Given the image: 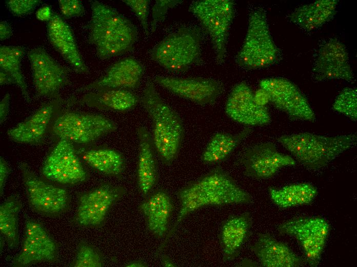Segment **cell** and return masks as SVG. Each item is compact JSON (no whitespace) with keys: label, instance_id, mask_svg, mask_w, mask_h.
<instances>
[{"label":"cell","instance_id":"obj_30","mask_svg":"<svg viewBox=\"0 0 357 267\" xmlns=\"http://www.w3.org/2000/svg\"><path fill=\"white\" fill-rule=\"evenodd\" d=\"M273 202L281 207L287 208L310 203L317 194L316 188L309 183L288 185L282 189H269Z\"/></svg>","mask_w":357,"mask_h":267},{"label":"cell","instance_id":"obj_13","mask_svg":"<svg viewBox=\"0 0 357 267\" xmlns=\"http://www.w3.org/2000/svg\"><path fill=\"white\" fill-rule=\"evenodd\" d=\"M312 78L317 82L354 81L347 48L338 39L330 38L320 45L313 64Z\"/></svg>","mask_w":357,"mask_h":267},{"label":"cell","instance_id":"obj_17","mask_svg":"<svg viewBox=\"0 0 357 267\" xmlns=\"http://www.w3.org/2000/svg\"><path fill=\"white\" fill-rule=\"evenodd\" d=\"M154 81L175 95L200 105L213 104L222 92L221 84L210 79L156 76Z\"/></svg>","mask_w":357,"mask_h":267},{"label":"cell","instance_id":"obj_3","mask_svg":"<svg viewBox=\"0 0 357 267\" xmlns=\"http://www.w3.org/2000/svg\"><path fill=\"white\" fill-rule=\"evenodd\" d=\"M141 101L152 121L154 149L165 163L170 164L177 157L183 139L182 120L162 100L151 81L146 84Z\"/></svg>","mask_w":357,"mask_h":267},{"label":"cell","instance_id":"obj_11","mask_svg":"<svg viewBox=\"0 0 357 267\" xmlns=\"http://www.w3.org/2000/svg\"><path fill=\"white\" fill-rule=\"evenodd\" d=\"M126 192L124 187L103 184L82 193L78 198L75 221L84 226H101L110 208Z\"/></svg>","mask_w":357,"mask_h":267},{"label":"cell","instance_id":"obj_32","mask_svg":"<svg viewBox=\"0 0 357 267\" xmlns=\"http://www.w3.org/2000/svg\"><path fill=\"white\" fill-rule=\"evenodd\" d=\"M25 53L24 48L21 46H1L0 69L7 72L14 79L25 100L29 103L31 100L21 70V61Z\"/></svg>","mask_w":357,"mask_h":267},{"label":"cell","instance_id":"obj_2","mask_svg":"<svg viewBox=\"0 0 357 267\" xmlns=\"http://www.w3.org/2000/svg\"><path fill=\"white\" fill-rule=\"evenodd\" d=\"M91 16L89 43L94 46L102 60L131 51L137 30L134 25L115 8L97 1H90Z\"/></svg>","mask_w":357,"mask_h":267},{"label":"cell","instance_id":"obj_5","mask_svg":"<svg viewBox=\"0 0 357 267\" xmlns=\"http://www.w3.org/2000/svg\"><path fill=\"white\" fill-rule=\"evenodd\" d=\"M280 52L271 36L266 11L261 7L251 10L248 16L246 36L236 56V62L247 69H258L275 64Z\"/></svg>","mask_w":357,"mask_h":267},{"label":"cell","instance_id":"obj_20","mask_svg":"<svg viewBox=\"0 0 357 267\" xmlns=\"http://www.w3.org/2000/svg\"><path fill=\"white\" fill-rule=\"evenodd\" d=\"M47 32L51 45L76 72H88V67L78 50L72 30L60 15L53 12L48 22Z\"/></svg>","mask_w":357,"mask_h":267},{"label":"cell","instance_id":"obj_19","mask_svg":"<svg viewBox=\"0 0 357 267\" xmlns=\"http://www.w3.org/2000/svg\"><path fill=\"white\" fill-rule=\"evenodd\" d=\"M225 111L232 119L246 125H263L269 123L271 118L266 107L257 105L253 93L244 82L235 85L226 103Z\"/></svg>","mask_w":357,"mask_h":267},{"label":"cell","instance_id":"obj_34","mask_svg":"<svg viewBox=\"0 0 357 267\" xmlns=\"http://www.w3.org/2000/svg\"><path fill=\"white\" fill-rule=\"evenodd\" d=\"M332 109L353 121L357 119V90L355 88H344L336 97Z\"/></svg>","mask_w":357,"mask_h":267},{"label":"cell","instance_id":"obj_7","mask_svg":"<svg viewBox=\"0 0 357 267\" xmlns=\"http://www.w3.org/2000/svg\"><path fill=\"white\" fill-rule=\"evenodd\" d=\"M188 11L200 21L208 34L216 62L225 63L229 30L235 15L231 0H199L192 2Z\"/></svg>","mask_w":357,"mask_h":267},{"label":"cell","instance_id":"obj_43","mask_svg":"<svg viewBox=\"0 0 357 267\" xmlns=\"http://www.w3.org/2000/svg\"><path fill=\"white\" fill-rule=\"evenodd\" d=\"M52 12L50 6L46 5L41 7L36 12V18L43 21H49L51 18Z\"/></svg>","mask_w":357,"mask_h":267},{"label":"cell","instance_id":"obj_14","mask_svg":"<svg viewBox=\"0 0 357 267\" xmlns=\"http://www.w3.org/2000/svg\"><path fill=\"white\" fill-rule=\"evenodd\" d=\"M42 171L47 178L64 184H75L87 178L72 142L65 139H60L48 156Z\"/></svg>","mask_w":357,"mask_h":267},{"label":"cell","instance_id":"obj_41","mask_svg":"<svg viewBox=\"0 0 357 267\" xmlns=\"http://www.w3.org/2000/svg\"><path fill=\"white\" fill-rule=\"evenodd\" d=\"M10 94H6L0 102V122L2 124L6 119L9 112Z\"/></svg>","mask_w":357,"mask_h":267},{"label":"cell","instance_id":"obj_10","mask_svg":"<svg viewBox=\"0 0 357 267\" xmlns=\"http://www.w3.org/2000/svg\"><path fill=\"white\" fill-rule=\"evenodd\" d=\"M29 204L36 212L45 216H57L65 211L69 203L66 189L42 180L23 163L20 165Z\"/></svg>","mask_w":357,"mask_h":267},{"label":"cell","instance_id":"obj_18","mask_svg":"<svg viewBox=\"0 0 357 267\" xmlns=\"http://www.w3.org/2000/svg\"><path fill=\"white\" fill-rule=\"evenodd\" d=\"M242 163L246 176L266 179L274 176L280 168L293 166L296 162L291 157L279 152L274 143L265 142L247 150Z\"/></svg>","mask_w":357,"mask_h":267},{"label":"cell","instance_id":"obj_1","mask_svg":"<svg viewBox=\"0 0 357 267\" xmlns=\"http://www.w3.org/2000/svg\"><path fill=\"white\" fill-rule=\"evenodd\" d=\"M180 208L173 227L167 235V240L177 225L190 213L208 205L247 203L250 194L239 186L221 167H216L177 192Z\"/></svg>","mask_w":357,"mask_h":267},{"label":"cell","instance_id":"obj_16","mask_svg":"<svg viewBox=\"0 0 357 267\" xmlns=\"http://www.w3.org/2000/svg\"><path fill=\"white\" fill-rule=\"evenodd\" d=\"M57 246L38 222H26L22 249L14 258L15 266H26L41 262H53L57 257Z\"/></svg>","mask_w":357,"mask_h":267},{"label":"cell","instance_id":"obj_33","mask_svg":"<svg viewBox=\"0 0 357 267\" xmlns=\"http://www.w3.org/2000/svg\"><path fill=\"white\" fill-rule=\"evenodd\" d=\"M247 128L239 135L218 132L215 134L208 144L201 158L206 163H215L225 159L239 143L250 132Z\"/></svg>","mask_w":357,"mask_h":267},{"label":"cell","instance_id":"obj_38","mask_svg":"<svg viewBox=\"0 0 357 267\" xmlns=\"http://www.w3.org/2000/svg\"><path fill=\"white\" fill-rule=\"evenodd\" d=\"M41 3L39 0H9L6 2L9 11L18 16L31 13Z\"/></svg>","mask_w":357,"mask_h":267},{"label":"cell","instance_id":"obj_15","mask_svg":"<svg viewBox=\"0 0 357 267\" xmlns=\"http://www.w3.org/2000/svg\"><path fill=\"white\" fill-rule=\"evenodd\" d=\"M28 57L37 94L39 97L58 98L60 89L68 84L65 68L41 47L30 50Z\"/></svg>","mask_w":357,"mask_h":267},{"label":"cell","instance_id":"obj_21","mask_svg":"<svg viewBox=\"0 0 357 267\" xmlns=\"http://www.w3.org/2000/svg\"><path fill=\"white\" fill-rule=\"evenodd\" d=\"M144 68L136 60L126 58L111 65L105 74L77 91H91L102 88L137 89L141 83Z\"/></svg>","mask_w":357,"mask_h":267},{"label":"cell","instance_id":"obj_4","mask_svg":"<svg viewBox=\"0 0 357 267\" xmlns=\"http://www.w3.org/2000/svg\"><path fill=\"white\" fill-rule=\"evenodd\" d=\"M277 140L301 164L315 170L325 166L353 147L356 136H325L301 132L282 136Z\"/></svg>","mask_w":357,"mask_h":267},{"label":"cell","instance_id":"obj_28","mask_svg":"<svg viewBox=\"0 0 357 267\" xmlns=\"http://www.w3.org/2000/svg\"><path fill=\"white\" fill-rule=\"evenodd\" d=\"M338 1L319 0L296 8L290 21L306 31L315 30L331 21L335 15Z\"/></svg>","mask_w":357,"mask_h":267},{"label":"cell","instance_id":"obj_27","mask_svg":"<svg viewBox=\"0 0 357 267\" xmlns=\"http://www.w3.org/2000/svg\"><path fill=\"white\" fill-rule=\"evenodd\" d=\"M138 102V97L125 89L102 88L85 94L81 102L101 110L125 112L133 109Z\"/></svg>","mask_w":357,"mask_h":267},{"label":"cell","instance_id":"obj_29","mask_svg":"<svg viewBox=\"0 0 357 267\" xmlns=\"http://www.w3.org/2000/svg\"><path fill=\"white\" fill-rule=\"evenodd\" d=\"M83 159L92 168L109 176L119 177L125 168L122 155L116 150L109 148L90 149L85 151Z\"/></svg>","mask_w":357,"mask_h":267},{"label":"cell","instance_id":"obj_42","mask_svg":"<svg viewBox=\"0 0 357 267\" xmlns=\"http://www.w3.org/2000/svg\"><path fill=\"white\" fill-rule=\"evenodd\" d=\"M253 99L257 105L263 107H266V105L270 102L268 92L261 88L253 93Z\"/></svg>","mask_w":357,"mask_h":267},{"label":"cell","instance_id":"obj_31","mask_svg":"<svg viewBox=\"0 0 357 267\" xmlns=\"http://www.w3.org/2000/svg\"><path fill=\"white\" fill-rule=\"evenodd\" d=\"M21 207L19 201L13 196L8 197L0 206L1 235L11 249L19 243L18 215Z\"/></svg>","mask_w":357,"mask_h":267},{"label":"cell","instance_id":"obj_39","mask_svg":"<svg viewBox=\"0 0 357 267\" xmlns=\"http://www.w3.org/2000/svg\"><path fill=\"white\" fill-rule=\"evenodd\" d=\"M59 7L64 17L70 18L84 15L85 9L81 1L59 0Z\"/></svg>","mask_w":357,"mask_h":267},{"label":"cell","instance_id":"obj_37","mask_svg":"<svg viewBox=\"0 0 357 267\" xmlns=\"http://www.w3.org/2000/svg\"><path fill=\"white\" fill-rule=\"evenodd\" d=\"M137 17L145 34H149L148 16L149 1L148 0H123Z\"/></svg>","mask_w":357,"mask_h":267},{"label":"cell","instance_id":"obj_40","mask_svg":"<svg viewBox=\"0 0 357 267\" xmlns=\"http://www.w3.org/2000/svg\"><path fill=\"white\" fill-rule=\"evenodd\" d=\"M10 169L5 160L2 157L0 159V189L1 196H3L4 188L7 178L10 174Z\"/></svg>","mask_w":357,"mask_h":267},{"label":"cell","instance_id":"obj_47","mask_svg":"<svg viewBox=\"0 0 357 267\" xmlns=\"http://www.w3.org/2000/svg\"><path fill=\"white\" fill-rule=\"evenodd\" d=\"M163 265L165 266H174L175 264L167 256L163 258Z\"/></svg>","mask_w":357,"mask_h":267},{"label":"cell","instance_id":"obj_23","mask_svg":"<svg viewBox=\"0 0 357 267\" xmlns=\"http://www.w3.org/2000/svg\"><path fill=\"white\" fill-rule=\"evenodd\" d=\"M149 231L161 238L167 233L173 204L168 194L159 189L149 196L139 206Z\"/></svg>","mask_w":357,"mask_h":267},{"label":"cell","instance_id":"obj_36","mask_svg":"<svg viewBox=\"0 0 357 267\" xmlns=\"http://www.w3.org/2000/svg\"><path fill=\"white\" fill-rule=\"evenodd\" d=\"M183 2L181 0H156L152 8L150 30L155 31L158 23L164 21L168 10Z\"/></svg>","mask_w":357,"mask_h":267},{"label":"cell","instance_id":"obj_46","mask_svg":"<svg viewBox=\"0 0 357 267\" xmlns=\"http://www.w3.org/2000/svg\"><path fill=\"white\" fill-rule=\"evenodd\" d=\"M126 266H135V267L142 266H142H146V265L140 261H132L131 262H130L129 263H127L126 265Z\"/></svg>","mask_w":357,"mask_h":267},{"label":"cell","instance_id":"obj_25","mask_svg":"<svg viewBox=\"0 0 357 267\" xmlns=\"http://www.w3.org/2000/svg\"><path fill=\"white\" fill-rule=\"evenodd\" d=\"M251 219L248 213L231 217L223 222L219 234L223 260L235 258L249 236Z\"/></svg>","mask_w":357,"mask_h":267},{"label":"cell","instance_id":"obj_12","mask_svg":"<svg viewBox=\"0 0 357 267\" xmlns=\"http://www.w3.org/2000/svg\"><path fill=\"white\" fill-rule=\"evenodd\" d=\"M278 231L294 236L301 244L309 265H318L329 232V225L324 219H294L280 225Z\"/></svg>","mask_w":357,"mask_h":267},{"label":"cell","instance_id":"obj_22","mask_svg":"<svg viewBox=\"0 0 357 267\" xmlns=\"http://www.w3.org/2000/svg\"><path fill=\"white\" fill-rule=\"evenodd\" d=\"M138 153L136 168L138 187L144 196H148L157 183L158 175L154 147L151 135L143 125L136 128Z\"/></svg>","mask_w":357,"mask_h":267},{"label":"cell","instance_id":"obj_8","mask_svg":"<svg viewBox=\"0 0 357 267\" xmlns=\"http://www.w3.org/2000/svg\"><path fill=\"white\" fill-rule=\"evenodd\" d=\"M117 127L113 121L102 115L70 111L56 119L52 131L60 139L88 144L115 131Z\"/></svg>","mask_w":357,"mask_h":267},{"label":"cell","instance_id":"obj_6","mask_svg":"<svg viewBox=\"0 0 357 267\" xmlns=\"http://www.w3.org/2000/svg\"><path fill=\"white\" fill-rule=\"evenodd\" d=\"M202 40L201 33L198 28L181 27L154 46L151 58L169 71L185 72L201 61Z\"/></svg>","mask_w":357,"mask_h":267},{"label":"cell","instance_id":"obj_35","mask_svg":"<svg viewBox=\"0 0 357 267\" xmlns=\"http://www.w3.org/2000/svg\"><path fill=\"white\" fill-rule=\"evenodd\" d=\"M104 265L101 253L91 245L81 242L71 266L73 267H102Z\"/></svg>","mask_w":357,"mask_h":267},{"label":"cell","instance_id":"obj_45","mask_svg":"<svg viewBox=\"0 0 357 267\" xmlns=\"http://www.w3.org/2000/svg\"><path fill=\"white\" fill-rule=\"evenodd\" d=\"M0 84L1 86L10 84L16 85L14 79L7 72L0 69Z\"/></svg>","mask_w":357,"mask_h":267},{"label":"cell","instance_id":"obj_26","mask_svg":"<svg viewBox=\"0 0 357 267\" xmlns=\"http://www.w3.org/2000/svg\"><path fill=\"white\" fill-rule=\"evenodd\" d=\"M56 106L55 101L43 105L26 120L9 129L8 136L19 143L35 144L42 142Z\"/></svg>","mask_w":357,"mask_h":267},{"label":"cell","instance_id":"obj_44","mask_svg":"<svg viewBox=\"0 0 357 267\" xmlns=\"http://www.w3.org/2000/svg\"><path fill=\"white\" fill-rule=\"evenodd\" d=\"M13 34L12 29L9 24L5 21L0 23V40L1 41L9 39Z\"/></svg>","mask_w":357,"mask_h":267},{"label":"cell","instance_id":"obj_24","mask_svg":"<svg viewBox=\"0 0 357 267\" xmlns=\"http://www.w3.org/2000/svg\"><path fill=\"white\" fill-rule=\"evenodd\" d=\"M251 250L265 267H297L302 264L301 259L287 245L267 234H260Z\"/></svg>","mask_w":357,"mask_h":267},{"label":"cell","instance_id":"obj_9","mask_svg":"<svg viewBox=\"0 0 357 267\" xmlns=\"http://www.w3.org/2000/svg\"><path fill=\"white\" fill-rule=\"evenodd\" d=\"M260 88L268 93L270 102L292 120L314 122L315 113L308 100L289 80L274 77L261 80Z\"/></svg>","mask_w":357,"mask_h":267}]
</instances>
